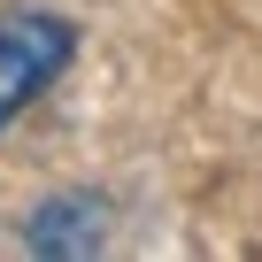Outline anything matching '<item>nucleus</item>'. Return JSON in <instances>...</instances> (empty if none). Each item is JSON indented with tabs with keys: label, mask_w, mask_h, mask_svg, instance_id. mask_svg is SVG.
<instances>
[{
	"label": "nucleus",
	"mask_w": 262,
	"mask_h": 262,
	"mask_svg": "<svg viewBox=\"0 0 262 262\" xmlns=\"http://www.w3.org/2000/svg\"><path fill=\"white\" fill-rule=\"evenodd\" d=\"M70 62H77V24L62 8H16V16H0V131H8Z\"/></svg>",
	"instance_id": "obj_1"
},
{
	"label": "nucleus",
	"mask_w": 262,
	"mask_h": 262,
	"mask_svg": "<svg viewBox=\"0 0 262 262\" xmlns=\"http://www.w3.org/2000/svg\"><path fill=\"white\" fill-rule=\"evenodd\" d=\"M24 247L47 262H85L108 247V201L100 193H47L24 216Z\"/></svg>",
	"instance_id": "obj_2"
}]
</instances>
